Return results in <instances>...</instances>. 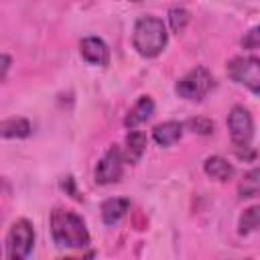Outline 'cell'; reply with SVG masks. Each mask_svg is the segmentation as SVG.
I'll return each mask as SVG.
<instances>
[{"mask_svg":"<svg viewBox=\"0 0 260 260\" xmlns=\"http://www.w3.org/2000/svg\"><path fill=\"white\" fill-rule=\"evenodd\" d=\"M228 128H230V136H232V142L236 144V148L250 146V140L254 134V122H252L250 112L244 106H234L230 110Z\"/></svg>","mask_w":260,"mask_h":260,"instance_id":"6","label":"cell"},{"mask_svg":"<svg viewBox=\"0 0 260 260\" xmlns=\"http://www.w3.org/2000/svg\"><path fill=\"white\" fill-rule=\"evenodd\" d=\"M132 2H138V0H132Z\"/></svg>","mask_w":260,"mask_h":260,"instance_id":"21","label":"cell"},{"mask_svg":"<svg viewBox=\"0 0 260 260\" xmlns=\"http://www.w3.org/2000/svg\"><path fill=\"white\" fill-rule=\"evenodd\" d=\"M51 236L57 246L81 250L89 244V234L85 228V221L69 209L55 207L51 211Z\"/></svg>","mask_w":260,"mask_h":260,"instance_id":"1","label":"cell"},{"mask_svg":"<svg viewBox=\"0 0 260 260\" xmlns=\"http://www.w3.org/2000/svg\"><path fill=\"white\" fill-rule=\"evenodd\" d=\"M167 26L156 16H142L134 24L132 45L142 57H156L167 47Z\"/></svg>","mask_w":260,"mask_h":260,"instance_id":"2","label":"cell"},{"mask_svg":"<svg viewBox=\"0 0 260 260\" xmlns=\"http://www.w3.org/2000/svg\"><path fill=\"white\" fill-rule=\"evenodd\" d=\"M181 134H183V124L181 122H162V124L154 126V130H152V138L160 146L175 144L181 138Z\"/></svg>","mask_w":260,"mask_h":260,"instance_id":"11","label":"cell"},{"mask_svg":"<svg viewBox=\"0 0 260 260\" xmlns=\"http://www.w3.org/2000/svg\"><path fill=\"white\" fill-rule=\"evenodd\" d=\"M10 67V57L8 55H2V81L6 79V71Z\"/></svg>","mask_w":260,"mask_h":260,"instance_id":"20","label":"cell"},{"mask_svg":"<svg viewBox=\"0 0 260 260\" xmlns=\"http://www.w3.org/2000/svg\"><path fill=\"white\" fill-rule=\"evenodd\" d=\"M238 195H240L242 199L258 197V195H260V167L248 171V173L242 177V181H240V185H238Z\"/></svg>","mask_w":260,"mask_h":260,"instance_id":"15","label":"cell"},{"mask_svg":"<svg viewBox=\"0 0 260 260\" xmlns=\"http://www.w3.org/2000/svg\"><path fill=\"white\" fill-rule=\"evenodd\" d=\"M187 124H189V126L193 128V132H197V134H211V132H213V122L207 120V118H193V120H189Z\"/></svg>","mask_w":260,"mask_h":260,"instance_id":"18","label":"cell"},{"mask_svg":"<svg viewBox=\"0 0 260 260\" xmlns=\"http://www.w3.org/2000/svg\"><path fill=\"white\" fill-rule=\"evenodd\" d=\"M213 87V77L211 73L205 69V67H195L191 69L189 73H185L179 81H177V93L183 98V100H189V102H199L203 100Z\"/></svg>","mask_w":260,"mask_h":260,"instance_id":"3","label":"cell"},{"mask_svg":"<svg viewBox=\"0 0 260 260\" xmlns=\"http://www.w3.org/2000/svg\"><path fill=\"white\" fill-rule=\"evenodd\" d=\"M130 211V199L126 197H110L102 203V219L106 225L118 223Z\"/></svg>","mask_w":260,"mask_h":260,"instance_id":"9","label":"cell"},{"mask_svg":"<svg viewBox=\"0 0 260 260\" xmlns=\"http://www.w3.org/2000/svg\"><path fill=\"white\" fill-rule=\"evenodd\" d=\"M242 47L244 49H260V26H254L244 35Z\"/></svg>","mask_w":260,"mask_h":260,"instance_id":"19","label":"cell"},{"mask_svg":"<svg viewBox=\"0 0 260 260\" xmlns=\"http://www.w3.org/2000/svg\"><path fill=\"white\" fill-rule=\"evenodd\" d=\"M124 156H122V150L114 144L108 148V152L100 158L98 167H95V181L100 185H112V183H118L120 177H122V171H124Z\"/></svg>","mask_w":260,"mask_h":260,"instance_id":"7","label":"cell"},{"mask_svg":"<svg viewBox=\"0 0 260 260\" xmlns=\"http://www.w3.org/2000/svg\"><path fill=\"white\" fill-rule=\"evenodd\" d=\"M0 134L4 138H26L30 134V122L24 118H8L0 124Z\"/></svg>","mask_w":260,"mask_h":260,"instance_id":"14","label":"cell"},{"mask_svg":"<svg viewBox=\"0 0 260 260\" xmlns=\"http://www.w3.org/2000/svg\"><path fill=\"white\" fill-rule=\"evenodd\" d=\"M144 150H146V134L132 128L130 134L126 136V152H124L126 162H136Z\"/></svg>","mask_w":260,"mask_h":260,"instance_id":"13","label":"cell"},{"mask_svg":"<svg viewBox=\"0 0 260 260\" xmlns=\"http://www.w3.org/2000/svg\"><path fill=\"white\" fill-rule=\"evenodd\" d=\"M228 75L232 81L248 87L254 93H260V59L246 55L236 57L228 63Z\"/></svg>","mask_w":260,"mask_h":260,"instance_id":"4","label":"cell"},{"mask_svg":"<svg viewBox=\"0 0 260 260\" xmlns=\"http://www.w3.org/2000/svg\"><path fill=\"white\" fill-rule=\"evenodd\" d=\"M189 12L185 10V8H171L169 10V22H171V28L175 30V32H181V30H185V26H187V22H189Z\"/></svg>","mask_w":260,"mask_h":260,"instance_id":"17","label":"cell"},{"mask_svg":"<svg viewBox=\"0 0 260 260\" xmlns=\"http://www.w3.org/2000/svg\"><path fill=\"white\" fill-rule=\"evenodd\" d=\"M203 171L211 179H215V181H230L234 177V173H236L232 162H228L223 156H209V158H205Z\"/></svg>","mask_w":260,"mask_h":260,"instance_id":"12","label":"cell"},{"mask_svg":"<svg viewBox=\"0 0 260 260\" xmlns=\"http://www.w3.org/2000/svg\"><path fill=\"white\" fill-rule=\"evenodd\" d=\"M238 232L242 236L260 232V205L248 207L242 215H240V223H238Z\"/></svg>","mask_w":260,"mask_h":260,"instance_id":"16","label":"cell"},{"mask_svg":"<svg viewBox=\"0 0 260 260\" xmlns=\"http://www.w3.org/2000/svg\"><path fill=\"white\" fill-rule=\"evenodd\" d=\"M35 246V230L30 221L18 219L12 223L8 236H6V254L10 260H22L30 254Z\"/></svg>","mask_w":260,"mask_h":260,"instance_id":"5","label":"cell"},{"mask_svg":"<svg viewBox=\"0 0 260 260\" xmlns=\"http://www.w3.org/2000/svg\"><path fill=\"white\" fill-rule=\"evenodd\" d=\"M152 112H154V102H152V98H148V95H142L134 106H132V110L128 112V116L124 118V124H126V128H136L138 124H142V122H146L150 116H152Z\"/></svg>","mask_w":260,"mask_h":260,"instance_id":"10","label":"cell"},{"mask_svg":"<svg viewBox=\"0 0 260 260\" xmlns=\"http://www.w3.org/2000/svg\"><path fill=\"white\" fill-rule=\"evenodd\" d=\"M79 51H81V57L91 65H102L104 67L110 61L108 45L98 37H85L79 45Z\"/></svg>","mask_w":260,"mask_h":260,"instance_id":"8","label":"cell"}]
</instances>
